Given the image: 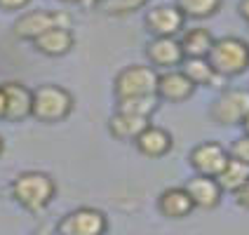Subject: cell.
Instances as JSON below:
<instances>
[{
    "label": "cell",
    "instance_id": "6da1fadb",
    "mask_svg": "<svg viewBox=\"0 0 249 235\" xmlns=\"http://www.w3.org/2000/svg\"><path fill=\"white\" fill-rule=\"evenodd\" d=\"M10 195L19 207H24L31 214H40L54 202L56 181L47 172L28 169V172H21L12 179Z\"/></svg>",
    "mask_w": 249,
    "mask_h": 235
},
{
    "label": "cell",
    "instance_id": "7a4b0ae2",
    "mask_svg": "<svg viewBox=\"0 0 249 235\" xmlns=\"http://www.w3.org/2000/svg\"><path fill=\"white\" fill-rule=\"evenodd\" d=\"M31 118H36L38 123L56 125L64 123L75 108V99L66 87L54 83L38 85L36 90H31Z\"/></svg>",
    "mask_w": 249,
    "mask_h": 235
},
{
    "label": "cell",
    "instance_id": "3957f363",
    "mask_svg": "<svg viewBox=\"0 0 249 235\" xmlns=\"http://www.w3.org/2000/svg\"><path fill=\"white\" fill-rule=\"evenodd\" d=\"M207 61L219 78L240 75L249 69V42L237 36H226L219 40L214 38Z\"/></svg>",
    "mask_w": 249,
    "mask_h": 235
},
{
    "label": "cell",
    "instance_id": "277c9868",
    "mask_svg": "<svg viewBox=\"0 0 249 235\" xmlns=\"http://www.w3.org/2000/svg\"><path fill=\"white\" fill-rule=\"evenodd\" d=\"M158 87V71L146 64H132L124 66L115 80H113V92L115 99H129V97H151Z\"/></svg>",
    "mask_w": 249,
    "mask_h": 235
},
{
    "label": "cell",
    "instance_id": "5b68a950",
    "mask_svg": "<svg viewBox=\"0 0 249 235\" xmlns=\"http://www.w3.org/2000/svg\"><path fill=\"white\" fill-rule=\"evenodd\" d=\"M108 217L97 207H78L56 223V235H106Z\"/></svg>",
    "mask_w": 249,
    "mask_h": 235
},
{
    "label": "cell",
    "instance_id": "8992f818",
    "mask_svg": "<svg viewBox=\"0 0 249 235\" xmlns=\"http://www.w3.org/2000/svg\"><path fill=\"white\" fill-rule=\"evenodd\" d=\"M56 26H69L71 28V14L59 12V10H31V12L21 14L14 21V36L19 40H36L45 31Z\"/></svg>",
    "mask_w": 249,
    "mask_h": 235
},
{
    "label": "cell",
    "instance_id": "52a82bcc",
    "mask_svg": "<svg viewBox=\"0 0 249 235\" xmlns=\"http://www.w3.org/2000/svg\"><path fill=\"white\" fill-rule=\"evenodd\" d=\"M249 113V90H226L212 101L209 120L221 127H233Z\"/></svg>",
    "mask_w": 249,
    "mask_h": 235
},
{
    "label": "cell",
    "instance_id": "ba28073f",
    "mask_svg": "<svg viewBox=\"0 0 249 235\" xmlns=\"http://www.w3.org/2000/svg\"><path fill=\"white\" fill-rule=\"evenodd\" d=\"M143 24L153 38H177L183 31L186 17L181 14L177 5H158L146 12Z\"/></svg>",
    "mask_w": 249,
    "mask_h": 235
},
{
    "label": "cell",
    "instance_id": "9c48e42d",
    "mask_svg": "<svg viewBox=\"0 0 249 235\" xmlns=\"http://www.w3.org/2000/svg\"><path fill=\"white\" fill-rule=\"evenodd\" d=\"M188 160H191V167L195 169V174L216 179L221 174V169L226 167V163L231 160V155H228V151L223 148L221 144H216V141H202V144H197L193 151H191Z\"/></svg>",
    "mask_w": 249,
    "mask_h": 235
},
{
    "label": "cell",
    "instance_id": "30bf717a",
    "mask_svg": "<svg viewBox=\"0 0 249 235\" xmlns=\"http://www.w3.org/2000/svg\"><path fill=\"white\" fill-rule=\"evenodd\" d=\"M2 90V115L0 120L7 123H21L31 118V90L24 83H0Z\"/></svg>",
    "mask_w": 249,
    "mask_h": 235
},
{
    "label": "cell",
    "instance_id": "8fae6325",
    "mask_svg": "<svg viewBox=\"0 0 249 235\" xmlns=\"http://www.w3.org/2000/svg\"><path fill=\"white\" fill-rule=\"evenodd\" d=\"M193 92H195V85L186 78V73L181 69H172V71H165V73H158V87H155L158 101L181 104V101L193 97Z\"/></svg>",
    "mask_w": 249,
    "mask_h": 235
},
{
    "label": "cell",
    "instance_id": "7c38bea8",
    "mask_svg": "<svg viewBox=\"0 0 249 235\" xmlns=\"http://www.w3.org/2000/svg\"><path fill=\"white\" fill-rule=\"evenodd\" d=\"M146 56L153 69L172 71L179 69L183 61V52L177 38H153L146 45Z\"/></svg>",
    "mask_w": 249,
    "mask_h": 235
},
{
    "label": "cell",
    "instance_id": "4fadbf2b",
    "mask_svg": "<svg viewBox=\"0 0 249 235\" xmlns=\"http://www.w3.org/2000/svg\"><path fill=\"white\" fill-rule=\"evenodd\" d=\"M186 193L193 200L195 209H216L223 200V191L219 186V181L212 177H200L195 174L193 179L186 181Z\"/></svg>",
    "mask_w": 249,
    "mask_h": 235
},
{
    "label": "cell",
    "instance_id": "5bb4252c",
    "mask_svg": "<svg viewBox=\"0 0 249 235\" xmlns=\"http://www.w3.org/2000/svg\"><path fill=\"white\" fill-rule=\"evenodd\" d=\"M134 146L143 158H165L167 153L172 151L174 146V139L167 132L165 127H158V125H148L137 139H134Z\"/></svg>",
    "mask_w": 249,
    "mask_h": 235
},
{
    "label": "cell",
    "instance_id": "9a60e30c",
    "mask_svg": "<svg viewBox=\"0 0 249 235\" xmlns=\"http://www.w3.org/2000/svg\"><path fill=\"white\" fill-rule=\"evenodd\" d=\"M193 200L188 198L186 188L183 186H172V188H165L162 193L158 195V212L165 217V219H186L193 214Z\"/></svg>",
    "mask_w": 249,
    "mask_h": 235
},
{
    "label": "cell",
    "instance_id": "2e32d148",
    "mask_svg": "<svg viewBox=\"0 0 249 235\" xmlns=\"http://www.w3.org/2000/svg\"><path fill=\"white\" fill-rule=\"evenodd\" d=\"M33 47L45 56H64L75 47V33L69 26L50 28L33 40Z\"/></svg>",
    "mask_w": 249,
    "mask_h": 235
},
{
    "label": "cell",
    "instance_id": "e0dca14e",
    "mask_svg": "<svg viewBox=\"0 0 249 235\" xmlns=\"http://www.w3.org/2000/svg\"><path fill=\"white\" fill-rule=\"evenodd\" d=\"M151 125V120L146 118H137V115H129V113H120L115 111L108 120V132L118 141H134V139Z\"/></svg>",
    "mask_w": 249,
    "mask_h": 235
},
{
    "label": "cell",
    "instance_id": "ac0fdd59",
    "mask_svg": "<svg viewBox=\"0 0 249 235\" xmlns=\"http://www.w3.org/2000/svg\"><path fill=\"white\" fill-rule=\"evenodd\" d=\"M212 42H214V36L209 33V28H188L183 36H181V52H183V59H200V56H207L209 50H212Z\"/></svg>",
    "mask_w": 249,
    "mask_h": 235
},
{
    "label": "cell",
    "instance_id": "d6986e66",
    "mask_svg": "<svg viewBox=\"0 0 249 235\" xmlns=\"http://www.w3.org/2000/svg\"><path fill=\"white\" fill-rule=\"evenodd\" d=\"M181 71L186 73V78L197 87V85H214V80H219V75L214 73V69L209 66L207 56L200 59H183L181 61Z\"/></svg>",
    "mask_w": 249,
    "mask_h": 235
},
{
    "label": "cell",
    "instance_id": "ffe728a7",
    "mask_svg": "<svg viewBox=\"0 0 249 235\" xmlns=\"http://www.w3.org/2000/svg\"><path fill=\"white\" fill-rule=\"evenodd\" d=\"M247 179H249V167L242 165V163H237V160H233V158L226 163V167L221 169V174L216 177L223 193H235Z\"/></svg>",
    "mask_w": 249,
    "mask_h": 235
},
{
    "label": "cell",
    "instance_id": "44dd1931",
    "mask_svg": "<svg viewBox=\"0 0 249 235\" xmlns=\"http://www.w3.org/2000/svg\"><path fill=\"white\" fill-rule=\"evenodd\" d=\"M115 111L129 113V115H137V118H146V120H151V115L158 111V97H155V94H151V97L118 99Z\"/></svg>",
    "mask_w": 249,
    "mask_h": 235
},
{
    "label": "cell",
    "instance_id": "7402d4cb",
    "mask_svg": "<svg viewBox=\"0 0 249 235\" xmlns=\"http://www.w3.org/2000/svg\"><path fill=\"white\" fill-rule=\"evenodd\" d=\"M177 7L181 10L183 17H191V19H207V17L219 12L221 0H177Z\"/></svg>",
    "mask_w": 249,
    "mask_h": 235
},
{
    "label": "cell",
    "instance_id": "603a6c76",
    "mask_svg": "<svg viewBox=\"0 0 249 235\" xmlns=\"http://www.w3.org/2000/svg\"><path fill=\"white\" fill-rule=\"evenodd\" d=\"M151 0H104L99 7L111 17H124V14H132L141 10L143 5H148Z\"/></svg>",
    "mask_w": 249,
    "mask_h": 235
},
{
    "label": "cell",
    "instance_id": "cb8c5ba5",
    "mask_svg": "<svg viewBox=\"0 0 249 235\" xmlns=\"http://www.w3.org/2000/svg\"><path fill=\"white\" fill-rule=\"evenodd\" d=\"M228 155H231L233 160H237V163H242V165L249 167V137L247 134H242L240 139L233 141V146H231Z\"/></svg>",
    "mask_w": 249,
    "mask_h": 235
},
{
    "label": "cell",
    "instance_id": "d4e9b609",
    "mask_svg": "<svg viewBox=\"0 0 249 235\" xmlns=\"http://www.w3.org/2000/svg\"><path fill=\"white\" fill-rule=\"evenodd\" d=\"M233 195H235L237 207H242V209H247V212H249V179L245 181V183H242V186H240Z\"/></svg>",
    "mask_w": 249,
    "mask_h": 235
},
{
    "label": "cell",
    "instance_id": "484cf974",
    "mask_svg": "<svg viewBox=\"0 0 249 235\" xmlns=\"http://www.w3.org/2000/svg\"><path fill=\"white\" fill-rule=\"evenodd\" d=\"M31 0H0V10L2 12H19L24 10Z\"/></svg>",
    "mask_w": 249,
    "mask_h": 235
},
{
    "label": "cell",
    "instance_id": "4316f807",
    "mask_svg": "<svg viewBox=\"0 0 249 235\" xmlns=\"http://www.w3.org/2000/svg\"><path fill=\"white\" fill-rule=\"evenodd\" d=\"M237 12H240V17L249 24V0H240V2H237Z\"/></svg>",
    "mask_w": 249,
    "mask_h": 235
},
{
    "label": "cell",
    "instance_id": "83f0119b",
    "mask_svg": "<svg viewBox=\"0 0 249 235\" xmlns=\"http://www.w3.org/2000/svg\"><path fill=\"white\" fill-rule=\"evenodd\" d=\"M31 235H52V228H50V226H40L38 231H33Z\"/></svg>",
    "mask_w": 249,
    "mask_h": 235
},
{
    "label": "cell",
    "instance_id": "f1b7e54d",
    "mask_svg": "<svg viewBox=\"0 0 249 235\" xmlns=\"http://www.w3.org/2000/svg\"><path fill=\"white\" fill-rule=\"evenodd\" d=\"M240 125H242V129H245V134H247V137H249V113H247V115H245V120H242V123H240Z\"/></svg>",
    "mask_w": 249,
    "mask_h": 235
},
{
    "label": "cell",
    "instance_id": "f546056e",
    "mask_svg": "<svg viewBox=\"0 0 249 235\" xmlns=\"http://www.w3.org/2000/svg\"><path fill=\"white\" fill-rule=\"evenodd\" d=\"M85 2H89V5H101L104 0H85Z\"/></svg>",
    "mask_w": 249,
    "mask_h": 235
},
{
    "label": "cell",
    "instance_id": "4dcf8cb0",
    "mask_svg": "<svg viewBox=\"0 0 249 235\" xmlns=\"http://www.w3.org/2000/svg\"><path fill=\"white\" fill-rule=\"evenodd\" d=\"M2 151H5V141H2V137H0V155H2Z\"/></svg>",
    "mask_w": 249,
    "mask_h": 235
},
{
    "label": "cell",
    "instance_id": "1f68e13d",
    "mask_svg": "<svg viewBox=\"0 0 249 235\" xmlns=\"http://www.w3.org/2000/svg\"><path fill=\"white\" fill-rule=\"evenodd\" d=\"M0 115H2V90H0Z\"/></svg>",
    "mask_w": 249,
    "mask_h": 235
},
{
    "label": "cell",
    "instance_id": "d6a6232c",
    "mask_svg": "<svg viewBox=\"0 0 249 235\" xmlns=\"http://www.w3.org/2000/svg\"><path fill=\"white\" fill-rule=\"evenodd\" d=\"M61 2H80V0H61Z\"/></svg>",
    "mask_w": 249,
    "mask_h": 235
}]
</instances>
